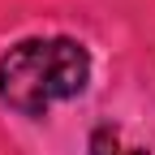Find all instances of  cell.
<instances>
[{
  "mask_svg": "<svg viewBox=\"0 0 155 155\" xmlns=\"http://www.w3.org/2000/svg\"><path fill=\"white\" fill-rule=\"evenodd\" d=\"M91 82V52L69 35L22 39L0 56V104L17 116H48L52 104L78 99Z\"/></svg>",
  "mask_w": 155,
  "mask_h": 155,
  "instance_id": "6da1fadb",
  "label": "cell"
},
{
  "mask_svg": "<svg viewBox=\"0 0 155 155\" xmlns=\"http://www.w3.org/2000/svg\"><path fill=\"white\" fill-rule=\"evenodd\" d=\"M91 155H151V151L125 142V134L116 125H95L91 129Z\"/></svg>",
  "mask_w": 155,
  "mask_h": 155,
  "instance_id": "7a4b0ae2",
  "label": "cell"
}]
</instances>
